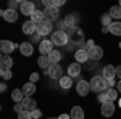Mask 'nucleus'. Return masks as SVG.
Instances as JSON below:
<instances>
[{
    "label": "nucleus",
    "instance_id": "obj_42",
    "mask_svg": "<svg viewBox=\"0 0 121 119\" xmlns=\"http://www.w3.org/2000/svg\"><path fill=\"white\" fill-rule=\"evenodd\" d=\"M58 119H71V116H69V114H60Z\"/></svg>",
    "mask_w": 121,
    "mask_h": 119
},
{
    "label": "nucleus",
    "instance_id": "obj_19",
    "mask_svg": "<svg viewBox=\"0 0 121 119\" xmlns=\"http://www.w3.org/2000/svg\"><path fill=\"white\" fill-rule=\"evenodd\" d=\"M21 103H23L24 111H34V110H37V108H36V100H32L31 97H24V100L21 101Z\"/></svg>",
    "mask_w": 121,
    "mask_h": 119
},
{
    "label": "nucleus",
    "instance_id": "obj_26",
    "mask_svg": "<svg viewBox=\"0 0 121 119\" xmlns=\"http://www.w3.org/2000/svg\"><path fill=\"white\" fill-rule=\"evenodd\" d=\"M108 31L112 32L113 36H121V23L120 21H113L112 26L108 28Z\"/></svg>",
    "mask_w": 121,
    "mask_h": 119
},
{
    "label": "nucleus",
    "instance_id": "obj_36",
    "mask_svg": "<svg viewBox=\"0 0 121 119\" xmlns=\"http://www.w3.org/2000/svg\"><path fill=\"white\" fill-rule=\"evenodd\" d=\"M39 77H40V76H39L37 73H32L31 74V76H29V82H32V84H36L39 81Z\"/></svg>",
    "mask_w": 121,
    "mask_h": 119
},
{
    "label": "nucleus",
    "instance_id": "obj_11",
    "mask_svg": "<svg viewBox=\"0 0 121 119\" xmlns=\"http://www.w3.org/2000/svg\"><path fill=\"white\" fill-rule=\"evenodd\" d=\"M87 55H89V60H92V61H97V60H100L103 56V50L102 47H92L89 52H87Z\"/></svg>",
    "mask_w": 121,
    "mask_h": 119
},
{
    "label": "nucleus",
    "instance_id": "obj_5",
    "mask_svg": "<svg viewBox=\"0 0 121 119\" xmlns=\"http://www.w3.org/2000/svg\"><path fill=\"white\" fill-rule=\"evenodd\" d=\"M39 52H40L42 55L48 56L50 52H53V42H52V40H48V39H44V40L39 44Z\"/></svg>",
    "mask_w": 121,
    "mask_h": 119
},
{
    "label": "nucleus",
    "instance_id": "obj_8",
    "mask_svg": "<svg viewBox=\"0 0 121 119\" xmlns=\"http://www.w3.org/2000/svg\"><path fill=\"white\" fill-rule=\"evenodd\" d=\"M15 48H16V44L11 42V40H2L0 42V50H2L3 55H10Z\"/></svg>",
    "mask_w": 121,
    "mask_h": 119
},
{
    "label": "nucleus",
    "instance_id": "obj_31",
    "mask_svg": "<svg viewBox=\"0 0 121 119\" xmlns=\"http://www.w3.org/2000/svg\"><path fill=\"white\" fill-rule=\"evenodd\" d=\"M63 21L66 23V26H68V28H74V24H76V18L73 16V15H68Z\"/></svg>",
    "mask_w": 121,
    "mask_h": 119
},
{
    "label": "nucleus",
    "instance_id": "obj_46",
    "mask_svg": "<svg viewBox=\"0 0 121 119\" xmlns=\"http://www.w3.org/2000/svg\"><path fill=\"white\" fill-rule=\"evenodd\" d=\"M120 108H121V98H120Z\"/></svg>",
    "mask_w": 121,
    "mask_h": 119
},
{
    "label": "nucleus",
    "instance_id": "obj_24",
    "mask_svg": "<svg viewBox=\"0 0 121 119\" xmlns=\"http://www.w3.org/2000/svg\"><path fill=\"white\" fill-rule=\"evenodd\" d=\"M44 11H40V10H36L32 15H31V21L34 23V24H39V23H42L44 21Z\"/></svg>",
    "mask_w": 121,
    "mask_h": 119
},
{
    "label": "nucleus",
    "instance_id": "obj_32",
    "mask_svg": "<svg viewBox=\"0 0 121 119\" xmlns=\"http://www.w3.org/2000/svg\"><path fill=\"white\" fill-rule=\"evenodd\" d=\"M0 76H2V79H3V81H10V79L13 77L11 71H5V69H2V71H0Z\"/></svg>",
    "mask_w": 121,
    "mask_h": 119
},
{
    "label": "nucleus",
    "instance_id": "obj_23",
    "mask_svg": "<svg viewBox=\"0 0 121 119\" xmlns=\"http://www.w3.org/2000/svg\"><path fill=\"white\" fill-rule=\"evenodd\" d=\"M48 60H50V64H58L60 60H61V52H58V50L50 52L48 53Z\"/></svg>",
    "mask_w": 121,
    "mask_h": 119
},
{
    "label": "nucleus",
    "instance_id": "obj_3",
    "mask_svg": "<svg viewBox=\"0 0 121 119\" xmlns=\"http://www.w3.org/2000/svg\"><path fill=\"white\" fill-rule=\"evenodd\" d=\"M45 74L48 77H52V79H61L63 77V69H61V66L60 64H50V68L45 71Z\"/></svg>",
    "mask_w": 121,
    "mask_h": 119
},
{
    "label": "nucleus",
    "instance_id": "obj_4",
    "mask_svg": "<svg viewBox=\"0 0 121 119\" xmlns=\"http://www.w3.org/2000/svg\"><path fill=\"white\" fill-rule=\"evenodd\" d=\"M52 23L50 21H47V19H44L42 23H39L37 28H36V32H37L39 36H47V34H50L52 32Z\"/></svg>",
    "mask_w": 121,
    "mask_h": 119
},
{
    "label": "nucleus",
    "instance_id": "obj_16",
    "mask_svg": "<svg viewBox=\"0 0 121 119\" xmlns=\"http://www.w3.org/2000/svg\"><path fill=\"white\" fill-rule=\"evenodd\" d=\"M74 58H76V61H78L79 64L87 63V60H89L87 50H84V48H79V50H76V52H74Z\"/></svg>",
    "mask_w": 121,
    "mask_h": 119
},
{
    "label": "nucleus",
    "instance_id": "obj_14",
    "mask_svg": "<svg viewBox=\"0 0 121 119\" xmlns=\"http://www.w3.org/2000/svg\"><path fill=\"white\" fill-rule=\"evenodd\" d=\"M102 76L107 79V81L115 79V77H116V68H113L112 64H107V66L103 68V71H102Z\"/></svg>",
    "mask_w": 121,
    "mask_h": 119
},
{
    "label": "nucleus",
    "instance_id": "obj_30",
    "mask_svg": "<svg viewBox=\"0 0 121 119\" xmlns=\"http://www.w3.org/2000/svg\"><path fill=\"white\" fill-rule=\"evenodd\" d=\"M107 95H108V101H115L118 98V90H115V89H107Z\"/></svg>",
    "mask_w": 121,
    "mask_h": 119
},
{
    "label": "nucleus",
    "instance_id": "obj_37",
    "mask_svg": "<svg viewBox=\"0 0 121 119\" xmlns=\"http://www.w3.org/2000/svg\"><path fill=\"white\" fill-rule=\"evenodd\" d=\"M31 114H32V119H39L40 116H42L40 110H34V111H31Z\"/></svg>",
    "mask_w": 121,
    "mask_h": 119
},
{
    "label": "nucleus",
    "instance_id": "obj_35",
    "mask_svg": "<svg viewBox=\"0 0 121 119\" xmlns=\"http://www.w3.org/2000/svg\"><path fill=\"white\" fill-rule=\"evenodd\" d=\"M92 47H95V45H94V40L89 39V40H86V42H84V50H87V52H89Z\"/></svg>",
    "mask_w": 121,
    "mask_h": 119
},
{
    "label": "nucleus",
    "instance_id": "obj_2",
    "mask_svg": "<svg viewBox=\"0 0 121 119\" xmlns=\"http://www.w3.org/2000/svg\"><path fill=\"white\" fill-rule=\"evenodd\" d=\"M68 40H69V36H68L66 31H55V32L52 34V42H53V45L63 47V45L68 44Z\"/></svg>",
    "mask_w": 121,
    "mask_h": 119
},
{
    "label": "nucleus",
    "instance_id": "obj_17",
    "mask_svg": "<svg viewBox=\"0 0 121 119\" xmlns=\"http://www.w3.org/2000/svg\"><path fill=\"white\" fill-rule=\"evenodd\" d=\"M79 74H81V64L78 61H74V63H71L68 66V76L69 77H78Z\"/></svg>",
    "mask_w": 121,
    "mask_h": 119
},
{
    "label": "nucleus",
    "instance_id": "obj_40",
    "mask_svg": "<svg viewBox=\"0 0 121 119\" xmlns=\"http://www.w3.org/2000/svg\"><path fill=\"white\" fill-rule=\"evenodd\" d=\"M107 84H108V89H113V87H115L118 82H116L115 79H110V81H107Z\"/></svg>",
    "mask_w": 121,
    "mask_h": 119
},
{
    "label": "nucleus",
    "instance_id": "obj_38",
    "mask_svg": "<svg viewBox=\"0 0 121 119\" xmlns=\"http://www.w3.org/2000/svg\"><path fill=\"white\" fill-rule=\"evenodd\" d=\"M15 111H16V113H23V111H24V108H23V103H16V105H15Z\"/></svg>",
    "mask_w": 121,
    "mask_h": 119
},
{
    "label": "nucleus",
    "instance_id": "obj_10",
    "mask_svg": "<svg viewBox=\"0 0 121 119\" xmlns=\"http://www.w3.org/2000/svg\"><path fill=\"white\" fill-rule=\"evenodd\" d=\"M100 111H102V116H105V118H110V116H113V114H115V105H113V101L102 103V108H100Z\"/></svg>",
    "mask_w": 121,
    "mask_h": 119
},
{
    "label": "nucleus",
    "instance_id": "obj_28",
    "mask_svg": "<svg viewBox=\"0 0 121 119\" xmlns=\"http://www.w3.org/2000/svg\"><path fill=\"white\" fill-rule=\"evenodd\" d=\"M108 15L112 16V19H121V7H120V5L112 7L110 11H108Z\"/></svg>",
    "mask_w": 121,
    "mask_h": 119
},
{
    "label": "nucleus",
    "instance_id": "obj_20",
    "mask_svg": "<svg viewBox=\"0 0 121 119\" xmlns=\"http://www.w3.org/2000/svg\"><path fill=\"white\" fill-rule=\"evenodd\" d=\"M23 93H24V97H32L34 93H36V84L32 82H26L24 85H23Z\"/></svg>",
    "mask_w": 121,
    "mask_h": 119
},
{
    "label": "nucleus",
    "instance_id": "obj_9",
    "mask_svg": "<svg viewBox=\"0 0 121 119\" xmlns=\"http://www.w3.org/2000/svg\"><path fill=\"white\" fill-rule=\"evenodd\" d=\"M2 18L5 19V21H8V23H15L16 19H18V11L16 10H2Z\"/></svg>",
    "mask_w": 121,
    "mask_h": 119
},
{
    "label": "nucleus",
    "instance_id": "obj_25",
    "mask_svg": "<svg viewBox=\"0 0 121 119\" xmlns=\"http://www.w3.org/2000/svg\"><path fill=\"white\" fill-rule=\"evenodd\" d=\"M11 98H13L15 103H21V101L24 100V93H23L21 89H15V90L11 92Z\"/></svg>",
    "mask_w": 121,
    "mask_h": 119
},
{
    "label": "nucleus",
    "instance_id": "obj_49",
    "mask_svg": "<svg viewBox=\"0 0 121 119\" xmlns=\"http://www.w3.org/2000/svg\"><path fill=\"white\" fill-rule=\"evenodd\" d=\"M48 119H52V118H48Z\"/></svg>",
    "mask_w": 121,
    "mask_h": 119
},
{
    "label": "nucleus",
    "instance_id": "obj_43",
    "mask_svg": "<svg viewBox=\"0 0 121 119\" xmlns=\"http://www.w3.org/2000/svg\"><path fill=\"white\" fill-rule=\"evenodd\" d=\"M116 77H120V81H121V66L116 68Z\"/></svg>",
    "mask_w": 121,
    "mask_h": 119
},
{
    "label": "nucleus",
    "instance_id": "obj_6",
    "mask_svg": "<svg viewBox=\"0 0 121 119\" xmlns=\"http://www.w3.org/2000/svg\"><path fill=\"white\" fill-rule=\"evenodd\" d=\"M58 15H60V10L56 8V7H48V8L44 10V18L47 21H50V23L58 19Z\"/></svg>",
    "mask_w": 121,
    "mask_h": 119
},
{
    "label": "nucleus",
    "instance_id": "obj_22",
    "mask_svg": "<svg viewBox=\"0 0 121 119\" xmlns=\"http://www.w3.org/2000/svg\"><path fill=\"white\" fill-rule=\"evenodd\" d=\"M71 119H84V111L81 106H73V110L69 113Z\"/></svg>",
    "mask_w": 121,
    "mask_h": 119
},
{
    "label": "nucleus",
    "instance_id": "obj_12",
    "mask_svg": "<svg viewBox=\"0 0 121 119\" xmlns=\"http://www.w3.org/2000/svg\"><path fill=\"white\" fill-rule=\"evenodd\" d=\"M19 10H21V13H23V15H26V16H31V15L36 11L32 2H23V3L19 5Z\"/></svg>",
    "mask_w": 121,
    "mask_h": 119
},
{
    "label": "nucleus",
    "instance_id": "obj_13",
    "mask_svg": "<svg viewBox=\"0 0 121 119\" xmlns=\"http://www.w3.org/2000/svg\"><path fill=\"white\" fill-rule=\"evenodd\" d=\"M36 28H37V24H34L31 19H28L26 23H23V32L26 36H34L36 34Z\"/></svg>",
    "mask_w": 121,
    "mask_h": 119
},
{
    "label": "nucleus",
    "instance_id": "obj_47",
    "mask_svg": "<svg viewBox=\"0 0 121 119\" xmlns=\"http://www.w3.org/2000/svg\"><path fill=\"white\" fill-rule=\"evenodd\" d=\"M120 48H121V42H120Z\"/></svg>",
    "mask_w": 121,
    "mask_h": 119
},
{
    "label": "nucleus",
    "instance_id": "obj_15",
    "mask_svg": "<svg viewBox=\"0 0 121 119\" xmlns=\"http://www.w3.org/2000/svg\"><path fill=\"white\" fill-rule=\"evenodd\" d=\"M0 66H2V69H5V71H11L13 58L10 55H2V58H0Z\"/></svg>",
    "mask_w": 121,
    "mask_h": 119
},
{
    "label": "nucleus",
    "instance_id": "obj_33",
    "mask_svg": "<svg viewBox=\"0 0 121 119\" xmlns=\"http://www.w3.org/2000/svg\"><path fill=\"white\" fill-rule=\"evenodd\" d=\"M97 98H99V101H100V103H107V101H108V95H107V90H105V92H100V93L97 95Z\"/></svg>",
    "mask_w": 121,
    "mask_h": 119
},
{
    "label": "nucleus",
    "instance_id": "obj_44",
    "mask_svg": "<svg viewBox=\"0 0 121 119\" xmlns=\"http://www.w3.org/2000/svg\"><path fill=\"white\" fill-rule=\"evenodd\" d=\"M0 89H2V92H5V90H7V85H5V82H2V84H0Z\"/></svg>",
    "mask_w": 121,
    "mask_h": 119
},
{
    "label": "nucleus",
    "instance_id": "obj_45",
    "mask_svg": "<svg viewBox=\"0 0 121 119\" xmlns=\"http://www.w3.org/2000/svg\"><path fill=\"white\" fill-rule=\"evenodd\" d=\"M116 89H118V92H121V81H118V84H116Z\"/></svg>",
    "mask_w": 121,
    "mask_h": 119
},
{
    "label": "nucleus",
    "instance_id": "obj_41",
    "mask_svg": "<svg viewBox=\"0 0 121 119\" xmlns=\"http://www.w3.org/2000/svg\"><path fill=\"white\" fill-rule=\"evenodd\" d=\"M40 37H42V36H39L37 32H36V34L32 36V40H34V42H39V44H40V42H42V40H40Z\"/></svg>",
    "mask_w": 121,
    "mask_h": 119
},
{
    "label": "nucleus",
    "instance_id": "obj_1",
    "mask_svg": "<svg viewBox=\"0 0 121 119\" xmlns=\"http://www.w3.org/2000/svg\"><path fill=\"white\" fill-rule=\"evenodd\" d=\"M89 84H91V90H92V92H95L97 95H99L100 92H105L107 89H108L107 79H105L103 76H95V77H92Z\"/></svg>",
    "mask_w": 121,
    "mask_h": 119
},
{
    "label": "nucleus",
    "instance_id": "obj_48",
    "mask_svg": "<svg viewBox=\"0 0 121 119\" xmlns=\"http://www.w3.org/2000/svg\"><path fill=\"white\" fill-rule=\"evenodd\" d=\"M120 7H121V2H120Z\"/></svg>",
    "mask_w": 121,
    "mask_h": 119
},
{
    "label": "nucleus",
    "instance_id": "obj_27",
    "mask_svg": "<svg viewBox=\"0 0 121 119\" xmlns=\"http://www.w3.org/2000/svg\"><path fill=\"white\" fill-rule=\"evenodd\" d=\"M37 64L40 66V68H44V69H48L50 68V60H48V56H45V55H40L37 58Z\"/></svg>",
    "mask_w": 121,
    "mask_h": 119
},
{
    "label": "nucleus",
    "instance_id": "obj_39",
    "mask_svg": "<svg viewBox=\"0 0 121 119\" xmlns=\"http://www.w3.org/2000/svg\"><path fill=\"white\" fill-rule=\"evenodd\" d=\"M63 5H65V0H53V7H56V8L63 7Z\"/></svg>",
    "mask_w": 121,
    "mask_h": 119
},
{
    "label": "nucleus",
    "instance_id": "obj_34",
    "mask_svg": "<svg viewBox=\"0 0 121 119\" xmlns=\"http://www.w3.org/2000/svg\"><path fill=\"white\" fill-rule=\"evenodd\" d=\"M18 119H32V114H31V111H23L18 114Z\"/></svg>",
    "mask_w": 121,
    "mask_h": 119
},
{
    "label": "nucleus",
    "instance_id": "obj_29",
    "mask_svg": "<svg viewBox=\"0 0 121 119\" xmlns=\"http://www.w3.org/2000/svg\"><path fill=\"white\" fill-rule=\"evenodd\" d=\"M100 23L103 24V28H110V26H112V23H113V19H112V16L107 13V15H103L102 18H100Z\"/></svg>",
    "mask_w": 121,
    "mask_h": 119
},
{
    "label": "nucleus",
    "instance_id": "obj_7",
    "mask_svg": "<svg viewBox=\"0 0 121 119\" xmlns=\"http://www.w3.org/2000/svg\"><path fill=\"white\" fill-rule=\"evenodd\" d=\"M76 92H78L81 97H86V95L91 92V84L87 82V81H79V82L76 84Z\"/></svg>",
    "mask_w": 121,
    "mask_h": 119
},
{
    "label": "nucleus",
    "instance_id": "obj_18",
    "mask_svg": "<svg viewBox=\"0 0 121 119\" xmlns=\"http://www.w3.org/2000/svg\"><path fill=\"white\" fill-rule=\"evenodd\" d=\"M19 52H21L23 56H31L32 52H34V47H32V44H29V42H23L19 45Z\"/></svg>",
    "mask_w": 121,
    "mask_h": 119
},
{
    "label": "nucleus",
    "instance_id": "obj_21",
    "mask_svg": "<svg viewBox=\"0 0 121 119\" xmlns=\"http://www.w3.org/2000/svg\"><path fill=\"white\" fill-rule=\"evenodd\" d=\"M71 85H73V77H69V76H63V77L60 79V87H61L63 90L71 89Z\"/></svg>",
    "mask_w": 121,
    "mask_h": 119
}]
</instances>
